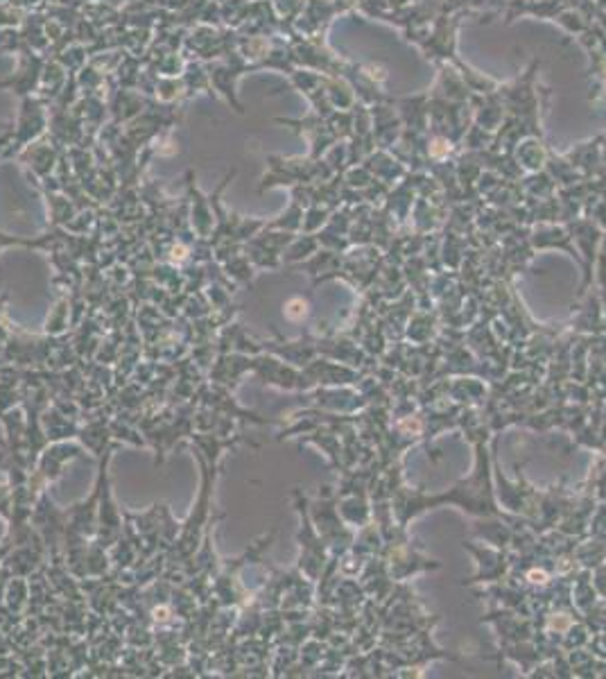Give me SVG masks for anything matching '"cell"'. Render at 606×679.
Instances as JSON below:
<instances>
[{
    "instance_id": "6da1fadb",
    "label": "cell",
    "mask_w": 606,
    "mask_h": 679,
    "mask_svg": "<svg viewBox=\"0 0 606 679\" xmlns=\"http://www.w3.org/2000/svg\"><path fill=\"white\" fill-rule=\"evenodd\" d=\"M529 578H532V582H545V573L543 571H532Z\"/></svg>"
}]
</instances>
